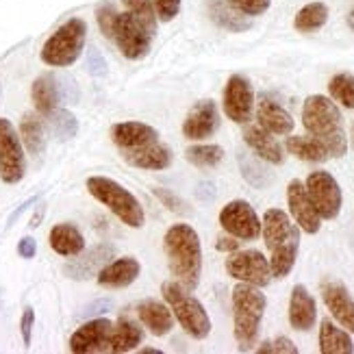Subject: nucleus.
Returning <instances> with one entry per match:
<instances>
[{"label": "nucleus", "instance_id": "nucleus-47", "mask_svg": "<svg viewBox=\"0 0 354 354\" xmlns=\"http://www.w3.org/2000/svg\"><path fill=\"white\" fill-rule=\"evenodd\" d=\"M109 306H111L109 300H100V302H96V304H91L89 309H85V315H91V313H104V311H109Z\"/></svg>", "mask_w": 354, "mask_h": 354}, {"label": "nucleus", "instance_id": "nucleus-32", "mask_svg": "<svg viewBox=\"0 0 354 354\" xmlns=\"http://www.w3.org/2000/svg\"><path fill=\"white\" fill-rule=\"evenodd\" d=\"M20 140L26 146L28 155L39 157L46 148V135H44V124L37 113H24L20 122Z\"/></svg>", "mask_w": 354, "mask_h": 354}, {"label": "nucleus", "instance_id": "nucleus-45", "mask_svg": "<svg viewBox=\"0 0 354 354\" xmlns=\"http://www.w3.org/2000/svg\"><path fill=\"white\" fill-rule=\"evenodd\" d=\"M241 241L233 235H224V237H218V241H215V248H218L220 252H237L239 250Z\"/></svg>", "mask_w": 354, "mask_h": 354}, {"label": "nucleus", "instance_id": "nucleus-49", "mask_svg": "<svg viewBox=\"0 0 354 354\" xmlns=\"http://www.w3.org/2000/svg\"><path fill=\"white\" fill-rule=\"evenodd\" d=\"M350 140H352V146H354V120H352V127H350Z\"/></svg>", "mask_w": 354, "mask_h": 354}, {"label": "nucleus", "instance_id": "nucleus-22", "mask_svg": "<svg viewBox=\"0 0 354 354\" xmlns=\"http://www.w3.org/2000/svg\"><path fill=\"white\" fill-rule=\"evenodd\" d=\"M122 157L133 167H140V170H165V167L172 165L174 159L172 150L159 142L146 144L142 148L122 150Z\"/></svg>", "mask_w": 354, "mask_h": 354}, {"label": "nucleus", "instance_id": "nucleus-16", "mask_svg": "<svg viewBox=\"0 0 354 354\" xmlns=\"http://www.w3.org/2000/svg\"><path fill=\"white\" fill-rule=\"evenodd\" d=\"M113 324L104 317L89 319L70 337V350L74 354H94V352H106L109 346Z\"/></svg>", "mask_w": 354, "mask_h": 354}, {"label": "nucleus", "instance_id": "nucleus-36", "mask_svg": "<svg viewBox=\"0 0 354 354\" xmlns=\"http://www.w3.org/2000/svg\"><path fill=\"white\" fill-rule=\"evenodd\" d=\"M122 5H124L127 11H131L133 15H137L152 35L157 33V11L152 7V0H122Z\"/></svg>", "mask_w": 354, "mask_h": 354}, {"label": "nucleus", "instance_id": "nucleus-2", "mask_svg": "<svg viewBox=\"0 0 354 354\" xmlns=\"http://www.w3.org/2000/svg\"><path fill=\"white\" fill-rule=\"evenodd\" d=\"M163 250L172 281L183 289L194 291L203 274V245L198 233L189 224H174L163 237Z\"/></svg>", "mask_w": 354, "mask_h": 354}, {"label": "nucleus", "instance_id": "nucleus-35", "mask_svg": "<svg viewBox=\"0 0 354 354\" xmlns=\"http://www.w3.org/2000/svg\"><path fill=\"white\" fill-rule=\"evenodd\" d=\"M328 94L335 102H339L346 109H354V76L348 72L335 74L328 83Z\"/></svg>", "mask_w": 354, "mask_h": 354}, {"label": "nucleus", "instance_id": "nucleus-12", "mask_svg": "<svg viewBox=\"0 0 354 354\" xmlns=\"http://www.w3.org/2000/svg\"><path fill=\"white\" fill-rule=\"evenodd\" d=\"M220 226L241 241H252L261 235V220L254 207L245 200H233L220 211Z\"/></svg>", "mask_w": 354, "mask_h": 354}, {"label": "nucleus", "instance_id": "nucleus-11", "mask_svg": "<svg viewBox=\"0 0 354 354\" xmlns=\"http://www.w3.org/2000/svg\"><path fill=\"white\" fill-rule=\"evenodd\" d=\"M26 159L20 135L7 118H0V178L7 185H15L24 178Z\"/></svg>", "mask_w": 354, "mask_h": 354}, {"label": "nucleus", "instance_id": "nucleus-34", "mask_svg": "<svg viewBox=\"0 0 354 354\" xmlns=\"http://www.w3.org/2000/svg\"><path fill=\"white\" fill-rule=\"evenodd\" d=\"M185 159L200 170H207V167L220 165V161L224 159V150L218 144H198L185 150Z\"/></svg>", "mask_w": 354, "mask_h": 354}, {"label": "nucleus", "instance_id": "nucleus-38", "mask_svg": "<svg viewBox=\"0 0 354 354\" xmlns=\"http://www.w3.org/2000/svg\"><path fill=\"white\" fill-rule=\"evenodd\" d=\"M226 3L239 13L248 15V18H257V15H263L270 9L272 0H226Z\"/></svg>", "mask_w": 354, "mask_h": 354}, {"label": "nucleus", "instance_id": "nucleus-18", "mask_svg": "<svg viewBox=\"0 0 354 354\" xmlns=\"http://www.w3.org/2000/svg\"><path fill=\"white\" fill-rule=\"evenodd\" d=\"M317 322V304L304 285H296L291 289L289 298V324L298 333H306Z\"/></svg>", "mask_w": 354, "mask_h": 354}, {"label": "nucleus", "instance_id": "nucleus-24", "mask_svg": "<svg viewBox=\"0 0 354 354\" xmlns=\"http://www.w3.org/2000/svg\"><path fill=\"white\" fill-rule=\"evenodd\" d=\"M111 140L120 150L142 148L146 144L159 142V131L144 122H120L111 127Z\"/></svg>", "mask_w": 354, "mask_h": 354}, {"label": "nucleus", "instance_id": "nucleus-48", "mask_svg": "<svg viewBox=\"0 0 354 354\" xmlns=\"http://www.w3.org/2000/svg\"><path fill=\"white\" fill-rule=\"evenodd\" d=\"M348 26L354 30V7L350 9V13H348Z\"/></svg>", "mask_w": 354, "mask_h": 354}, {"label": "nucleus", "instance_id": "nucleus-14", "mask_svg": "<svg viewBox=\"0 0 354 354\" xmlns=\"http://www.w3.org/2000/svg\"><path fill=\"white\" fill-rule=\"evenodd\" d=\"M287 207H289V215L291 220L298 224V228L306 235H315L322 228V218L315 211L309 194H306V187L302 180H291L287 185Z\"/></svg>", "mask_w": 354, "mask_h": 354}, {"label": "nucleus", "instance_id": "nucleus-3", "mask_svg": "<svg viewBox=\"0 0 354 354\" xmlns=\"http://www.w3.org/2000/svg\"><path fill=\"white\" fill-rule=\"evenodd\" d=\"M302 124L311 137L324 144L333 159H342L348 152V135L344 115L337 102L328 96H309L302 104Z\"/></svg>", "mask_w": 354, "mask_h": 354}, {"label": "nucleus", "instance_id": "nucleus-43", "mask_svg": "<svg viewBox=\"0 0 354 354\" xmlns=\"http://www.w3.org/2000/svg\"><path fill=\"white\" fill-rule=\"evenodd\" d=\"M33 324H35V311L26 306L24 313H22V319H20V333H22V342L24 346L28 348L30 346V335H33Z\"/></svg>", "mask_w": 354, "mask_h": 354}, {"label": "nucleus", "instance_id": "nucleus-6", "mask_svg": "<svg viewBox=\"0 0 354 354\" xmlns=\"http://www.w3.org/2000/svg\"><path fill=\"white\" fill-rule=\"evenodd\" d=\"M161 294L167 306L172 309L174 319L180 324V328L187 333L192 339L203 342L211 333V317L207 309L198 298L192 296V291L183 289L174 281H165L161 285Z\"/></svg>", "mask_w": 354, "mask_h": 354}, {"label": "nucleus", "instance_id": "nucleus-28", "mask_svg": "<svg viewBox=\"0 0 354 354\" xmlns=\"http://www.w3.org/2000/svg\"><path fill=\"white\" fill-rule=\"evenodd\" d=\"M319 352L322 354H352L354 342L346 328L337 326L330 319H322L319 324Z\"/></svg>", "mask_w": 354, "mask_h": 354}, {"label": "nucleus", "instance_id": "nucleus-26", "mask_svg": "<svg viewBox=\"0 0 354 354\" xmlns=\"http://www.w3.org/2000/svg\"><path fill=\"white\" fill-rule=\"evenodd\" d=\"M144 342V328L133 319L122 317L115 322V326L109 337V346L106 352H115V354H124L137 350V346H142Z\"/></svg>", "mask_w": 354, "mask_h": 354}, {"label": "nucleus", "instance_id": "nucleus-44", "mask_svg": "<svg viewBox=\"0 0 354 354\" xmlns=\"http://www.w3.org/2000/svg\"><path fill=\"white\" fill-rule=\"evenodd\" d=\"M87 68H89V74H94V76H104V74H106V61H104V57H102L98 50H89Z\"/></svg>", "mask_w": 354, "mask_h": 354}, {"label": "nucleus", "instance_id": "nucleus-46", "mask_svg": "<svg viewBox=\"0 0 354 354\" xmlns=\"http://www.w3.org/2000/svg\"><path fill=\"white\" fill-rule=\"evenodd\" d=\"M18 254L22 259H33L37 254V243H35V239L33 237L20 239V243H18Z\"/></svg>", "mask_w": 354, "mask_h": 354}, {"label": "nucleus", "instance_id": "nucleus-30", "mask_svg": "<svg viewBox=\"0 0 354 354\" xmlns=\"http://www.w3.org/2000/svg\"><path fill=\"white\" fill-rule=\"evenodd\" d=\"M289 155H294L300 161H309V163H324L330 159L328 150L324 148V144H319L315 137H306V135H291L287 137L285 144Z\"/></svg>", "mask_w": 354, "mask_h": 354}, {"label": "nucleus", "instance_id": "nucleus-13", "mask_svg": "<svg viewBox=\"0 0 354 354\" xmlns=\"http://www.w3.org/2000/svg\"><path fill=\"white\" fill-rule=\"evenodd\" d=\"M222 106L228 120L235 124H248L254 111V91L250 81L241 74H233L224 87Z\"/></svg>", "mask_w": 354, "mask_h": 354}, {"label": "nucleus", "instance_id": "nucleus-29", "mask_svg": "<svg viewBox=\"0 0 354 354\" xmlns=\"http://www.w3.org/2000/svg\"><path fill=\"white\" fill-rule=\"evenodd\" d=\"M30 96H33V104L35 109L48 118L61 100V94H59V81L55 79L53 74H41L39 79H35L33 83V89H30Z\"/></svg>", "mask_w": 354, "mask_h": 354}, {"label": "nucleus", "instance_id": "nucleus-40", "mask_svg": "<svg viewBox=\"0 0 354 354\" xmlns=\"http://www.w3.org/2000/svg\"><path fill=\"white\" fill-rule=\"evenodd\" d=\"M157 18L163 22H172L180 11V0H152Z\"/></svg>", "mask_w": 354, "mask_h": 354}, {"label": "nucleus", "instance_id": "nucleus-31", "mask_svg": "<svg viewBox=\"0 0 354 354\" xmlns=\"http://www.w3.org/2000/svg\"><path fill=\"white\" fill-rule=\"evenodd\" d=\"M209 13H211V18H213L215 24L226 28V30H233V33H241V30L250 28L248 15H243L237 9H233L226 3V0H211Z\"/></svg>", "mask_w": 354, "mask_h": 354}, {"label": "nucleus", "instance_id": "nucleus-37", "mask_svg": "<svg viewBox=\"0 0 354 354\" xmlns=\"http://www.w3.org/2000/svg\"><path fill=\"white\" fill-rule=\"evenodd\" d=\"M48 120H50L53 131L57 133L59 140H72L76 131H79V122H76V118L68 109H55L48 115Z\"/></svg>", "mask_w": 354, "mask_h": 354}, {"label": "nucleus", "instance_id": "nucleus-25", "mask_svg": "<svg viewBox=\"0 0 354 354\" xmlns=\"http://www.w3.org/2000/svg\"><path fill=\"white\" fill-rule=\"evenodd\" d=\"M137 315H140V322L150 330V335L155 337H165L170 335L174 328V313L167 306V302H159V300H144L137 306Z\"/></svg>", "mask_w": 354, "mask_h": 354}, {"label": "nucleus", "instance_id": "nucleus-10", "mask_svg": "<svg viewBox=\"0 0 354 354\" xmlns=\"http://www.w3.org/2000/svg\"><path fill=\"white\" fill-rule=\"evenodd\" d=\"M226 272L230 279L254 287H268L272 281L270 261L261 250H237L226 259Z\"/></svg>", "mask_w": 354, "mask_h": 354}, {"label": "nucleus", "instance_id": "nucleus-41", "mask_svg": "<svg viewBox=\"0 0 354 354\" xmlns=\"http://www.w3.org/2000/svg\"><path fill=\"white\" fill-rule=\"evenodd\" d=\"M115 15H118L115 7H113V5H109V3L102 5V7L96 11V20H98V26H100V30L104 33V37H109V39H111V30H113Z\"/></svg>", "mask_w": 354, "mask_h": 354}, {"label": "nucleus", "instance_id": "nucleus-9", "mask_svg": "<svg viewBox=\"0 0 354 354\" xmlns=\"http://www.w3.org/2000/svg\"><path fill=\"white\" fill-rule=\"evenodd\" d=\"M304 187L322 220H335L337 215H339L342 205H344V194H342L339 183L335 180L330 172H324V170L311 172L306 176Z\"/></svg>", "mask_w": 354, "mask_h": 354}, {"label": "nucleus", "instance_id": "nucleus-7", "mask_svg": "<svg viewBox=\"0 0 354 354\" xmlns=\"http://www.w3.org/2000/svg\"><path fill=\"white\" fill-rule=\"evenodd\" d=\"M87 39V22L81 18H70L61 24L41 46V61L53 68H68L81 57Z\"/></svg>", "mask_w": 354, "mask_h": 354}, {"label": "nucleus", "instance_id": "nucleus-39", "mask_svg": "<svg viewBox=\"0 0 354 354\" xmlns=\"http://www.w3.org/2000/svg\"><path fill=\"white\" fill-rule=\"evenodd\" d=\"M259 354H298L296 344L287 339V337H276L272 342H266L257 348Z\"/></svg>", "mask_w": 354, "mask_h": 354}, {"label": "nucleus", "instance_id": "nucleus-5", "mask_svg": "<svg viewBox=\"0 0 354 354\" xmlns=\"http://www.w3.org/2000/svg\"><path fill=\"white\" fill-rule=\"evenodd\" d=\"M87 192L127 226L142 228L146 224V213H144L142 203L124 187V185L115 183L113 178L91 176L87 178Z\"/></svg>", "mask_w": 354, "mask_h": 354}, {"label": "nucleus", "instance_id": "nucleus-4", "mask_svg": "<svg viewBox=\"0 0 354 354\" xmlns=\"http://www.w3.org/2000/svg\"><path fill=\"white\" fill-rule=\"evenodd\" d=\"M266 306L268 298L261 287L239 283L233 289V333L241 352H248L257 346Z\"/></svg>", "mask_w": 354, "mask_h": 354}, {"label": "nucleus", "instance_id": "nucleus-8", "mask_svg": "<svg viewBox=\"0 0 354 354\" xmlns=\"http://www.w3.org/2000/svg\"><path fill=\"white\" fill-rule=\"evenodd\" d=\"M111 39L115 41L120 53L133 61L144 59L150 53V46H152V33L148 30V26L131 11L115 15Z\"/></svg>", "mask_w": 354, "mask_h": 354}, {"label": "nucleus", "instance_id": "nucleus-19", "mask_svg": "<svg viewBox=\"0 0 354 354\" xmlns=\"http://www.w3.org/2000/svg\"><path fill=\"white\" fill-rule=\"evenodd\" d=\"M115 254V248L109 243H100L96 248H91L89 252H85L81 259H74L72 263H68L64 268L68 279H74V281H87L91 276H98V272L109 263V259H113Z\"/></svg>", "mask_w": 354, "mask_h": 354}, {"label": "nucleus", "instance_id": "nucleus-17", "mask_svg": "<svg viewBox=\"0 0 354 354\" xmlns=\"http://www.w3.org/2000/svg\"><path fill=\"white\" fill-rule=\"evenodd\" d=\"M322 298L337 324L354 335V298L346 285L339 281H322Z\"/></svg>", "mask_w": 354, "mask_h": 354}, {"label": "nucleus", "instance_id": "nucleus-27", "mask_svg": "<svg viewBox=\"0 0 354 354\" xmlns=\"http://www.w3.org/2000/svg\"><path fill=\"white\" fill-rule=\"evenodd\" d=\"M50 248L59 257H79L85 250V237L74 224H57L50 230Z\"/></svg>", "mask_w": 354, "mask_h": 354}, {"label": "nucleus", "instance_id": "nucleus-15", "mask_svg": "<svg viewBox=\"0 0 354 354\" xmlns=\"http://www.w3.org/2000/svg\"><path fill=\"white\" fill-rule=\"evenodd\" d=\"M220 129V111L213 100H200L183 122V135L192 142H203Z\"/></svg>", "mask_w": 354, "mask_h": 354}, {"label": "nucleus", "instance_id": "nucleus-23", "mask_svg": "<svg viewBox=\"0 0 354 354\" xmlns=\"http://www.w3.org/2000/svg\"><path fill=\"white\" fill-rule=\"evenodd\" d=\"M243 142L254 152L259 159H263L272 165H281L285 161L283 146L276 142V137L259 124H245L243 129Z\"/></svg>", "mask_w": 354, "mask_h": 354}, {"label": "nucleus", "instance_id": "nucleus-20", "mask_svg": "<svg viewBox=\"0 0 354 354\" xmlns=\"http://www.w3.org/2000/svg\"><path fill=\"white\" fill-rule=\"evenodd\" d=\"M142 274V266L135 257H122L115 259L111 263H106L100 272H98V285L106 287V289H122L133 285Z\"/></svg>", "mask_w": 354, "mask_h": 354}, {"label": "nucleus", "instance_id": "nucleus-1", "mask_svg": "<svg viewBox=\"0 0 354 354\" xmlns=\"http://www.w3.org/2000/svg\"><path fill=\"white\" fill-rule=\"evenodd\" d=\"M266 248L270 252L272 279H285L294 270L300 250V228L283 209H268L261 222Z\"/></svg>", "mask_w": 354, "mask_h": 354}, {"label": "nucleus", "instance_id": "nucleus-33", "mask_svg": "<svg viewBox=\"0 0 354 354\" xmlns=\"http://www.w3.org/2000/svg\"><path fill=\"white\" fill-rule=\"evenodd\" d=\"M328 20V7L324 3H309L304 5L294 18V26L300 33H315Z\"/></svg>", "mask_w": 354, "mask_h": 354}, {"label": "nucleus", "instance_id": "nucleus-21", "mask_svg": "<svg viewBox=\"0 0 354 354\" xmlns=\"http://www.w3.org/2000/svg\"><path fill=\"white\" fill-rule=\"evenodd\" d=\"M257 120L259 127H263L272 135H289L294 131V118H291V113L268 94H263L257 102Z\"/></svg>", "mask_w": 354, "mask_h": 354}, {"label": "nucleus", "instance_id": "nucleus-42", "mask_svg": "<svg viewBox=\"0 0 354 354\" xmlns=\"http://www.w3.org/2000/svg\"><path fill=\"white\" fill-rule=\"evenodd\" d=\"M155 196L161 200V203L167 207V209H170V211H174V213H189V209H187V205H185L183 203V200L176 196V194H172L170 189H161V187H157L155 189Z\"/></svg>", "mask_w": 354, "mask_h": 354}]
</instances>
